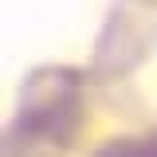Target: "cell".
<instances>
[{"label": "cell", "mask_w": 157, "mask_h": 157, "mask_svg": "<svg viewBox=\"0 0 157 157\" xmlns=\"http://www.w3.org/2000/svg\"><path fill=\"white\" fill-rule=\"evenodd\" d=\"M98 157H157V141H137V137L114 141V145H106Z\"/></svg>", "instance_id": "6da1fadb"}]
</instances>
